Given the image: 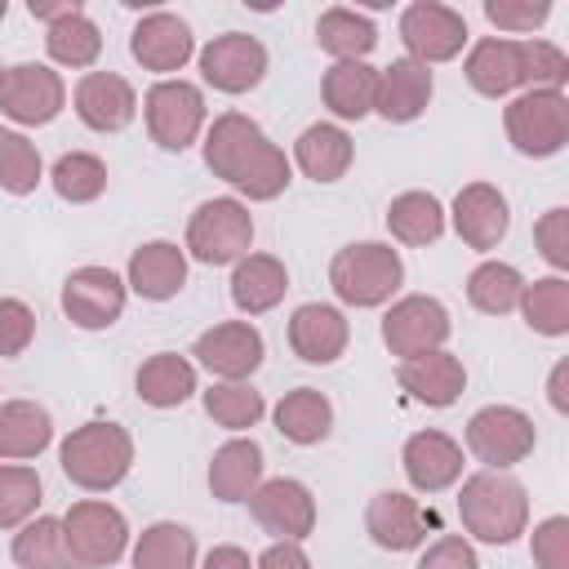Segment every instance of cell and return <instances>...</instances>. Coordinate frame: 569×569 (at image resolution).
I'll use <instances>...</instances> for the list:
<instances>
[{
    "mask_svg": "<svg viewBox=\"0 0 569 569\" xmlns=\"http://www.w3.org/2000/svg\"><path fill=\"white\" fill-rule=\"evenodd\" d=\"M204 164L213 178L236 187L244 200H276L284 196L293 164L289 156L267 138V129L244 111H222L204 129Z\"/></svg>",
    "mask_w": 569,
    "mask_h": 569,
    "instance_id": "1",
    "label": "cell"
},
{
    "mask_svg": "<svg viewBox=\"0 0 569 569\" xmlns=\"http://www.w3.org/2000/svg\"><path fill=\"white\" fill-rule=\"evenodd\" d=\"M458 516L476 542L507 547L529 529V493L507 471H476L458 489Z\"/></svg>",
    "mask_w": 569,
    "mask_h": 569,
    "instance_id": "2",
    "label": "cell"
},
{
    "mask_svg": "<svg viewBox=\"0 0 569 569\" xmlns=\"http://www.w3.org/2000/svg\"><path fill=\"white\" fill-rule=\"evenodd\" d=\"M58 462L76 489L107 493L133 467V436L120 422H84L58 445Z\"/></svg>",
    "mask_w": 569,
    "mask_h": 569,
    "instance_id": "3",
    "label": "cell"
},
{
    "mask_svg": "<svg viewBox=\"0 0 569 569\" xmlns=\"http://www.w3.org/2000/svg\"><path fill=\"white\" fill-rule=\"evenodd\" d=\"M329 284L338 293V302L369 311V307H387L396 298V289L405 284V262L391 244L382 240H356L342 244L329 262Z\"/></svg>",
    "mask_w": 569,
    "mask_h": 569,
    "instance_id": "4",
    "label": "cell"
},
{
    "mask_svg": "<svg viewBox=\"0 0 569 569\" xmlns=\"http://www.w3.org/2000/svg\"><path fill=\"white\" fill-rule=\"evenodd\" d=\"M196 262L204 267H236L253 249V213L236 196H213L200 200L196 213L187 218V244Z\"/></svg>",
    "mask_w": 569,
    "mask_h": 569,
    "instance_id": "5",
    "label": "cell"
},
{
    "mask_svg": "<svg viewBox=\"0 0 569 569\" xmlns=\"http://www.w3.org/2000/svg\"><path fill=\"white\" fill-rule=\"evenodd\" d=\"M507 142L529 156L547 160L569 142V93L565 89H520L502 111Z\"/></svg>",
    "mask_w": 569,
    "mask_h": 569,
    "instance_id": "6",
    "label": "cell"
},
{
    "mask_svg": "<svg viewBox=\"0 0 569 569\" xmlns=\"http://www.w3.org/2000/svg\"><path fill=\"white\" fill-rule=\"evenodd\" d=\"M467 453L476 462H485V471H511L516 462H525L538 445V427L525 409L516 405H485L467 418Z\"/></svg>",
    "mask_w": 569,
    "mask_h": 569,
    "instance_id": "7",
    "label": "cell"
},
{
    "mask_svg": "<svg viewBox=\"0 0 569 569\" xmlns=\"http://www.w3.org/2000/svg\"><path fill=\"white\" fill-rule=\"evenodd\" d=\"M62 538L80 569H107L129 547V520L107 498H80L62 511Z\"/></svg>",
    "mask_w": 569,
    "mask_h": 569,
    "instance_id": "8",
    "label": "cell"
},
{
    "mask_svg": "<svg viewBox=\"0 0 569 569\" xmlns=\"http://www.w3.org/2000/svg\"><path fill=\"white\" fill-rule=\"evenodd\" d=\"M142 120H147V133H151V142L160 151H187L204 129V93H200V84H191L182 76L156 80L142 93Z\"/></svg>",
    "mask_w": 569,
    "mask_h": 569,
    "instance_id": "9",
    "label": "cell"
},
{
    "mask_svg": "<svg viewBox=\"0 0 569 569\" xmlns=\"http://www.w3.org/2000/svg\"><path fill=\"white\" fill-rule=\"evenodd\" d=\"M471 31H467V18L440 0H413L405 13H400V44H405V58L431 67V62H453L462 49H467Z\"/></svg>",
    "mask_w": 569,
    "mask_h": 569,
    "instance_id": "10",
    "label": "cell"
},
{
    "mask_svg": "<svg viewBox=\"0 0 569 569\" xmlns=\"http://www.w3.org/2000/svg\"><path fill=\"white\" fill-rule=\"evenodd\" d=\"M67 107V84L53 67L44 62H13L0 71V111L22 124V129H40L49 120H58V111Z\"/></svg>",
    "mask_w": 569,
    "mask_h": 569,
    "instance_id": "11",
    "label": "cell"
},
{
    "mask_svg": "<svg viewBox=\"0 0 569 569\" xmlns=\"http://www.w3.org/2000/svg\"><path fill=\"white\" fill-rule=\"evenodd\" d=\"M449 311L440 298L431 293H405L387 307L382 316V342L396 360H413V356H427V351H440L445 338H449Z\"/></svg>",
    "mask_w": 569,
    "mask_h": 569,
    "instance_id": "12",
    "label": "cell"
},
{
    "mask_svg": "<svg viewBox=\"0 0 569 569\" xmlns=\"http://www.w3.org/2000/svg\"><path fill=\"white\" fill-rule=\"evenodd\" d=\"M196 62H200V80L209 89H218V93H249V89L262 84L271 58H267V44L258 36H249V31H222V36H213L196 53Z\"/></svg>",
    "mask_w": 569,
    "mask_h": 569,
    "instance_id": "13",
    "label": "cell"
},
{
    "mask_svg": "<svg viewBox=\"0 0 569 569\" xmlns=\"http://www.w3.org/2000/svg\"><path fill=\"white\" fill-rule=\"evenodd\" d=\"M249 516L276 542H307L316 533V498L293 476H271L249 493Z\"/></svg>",
    "mask_w": 569,
    "mask_h": 569,
    "instance_id": "14",
    "label": "cell"
},
{
    "mask_svg": "<svg viewBox=\"0 0 569 569\" xmlns=\"http://www.w3.org/2000/svg\"><path fill=\"white\" fill-rule=\"evenodd\" d=\"M62 316L76 329H111L124 316L129 284L111 267H76L62 280Z\"/></svg>",
    "mask_w": 569,
    "mask_h": 569,
    "instance_id": "15",
    "label": "cell"
},
{
    "mask_svg": "<svg viewBox=\"0 0 569 569\" xmlns=\"http://www.w3.org/2000/svg\"><path fill=\"white\" fill-rule=\"evenodd\" d=\"M191 356L218 382H249V373L267 356V342H262L258 325H249V320H222V325H213V329H204L196 338Z\"/></svg>",
    "mask_w": 569,
    "mask_h": 569,
    "instance_id": "16",
    "label": "cell"
},
{
    "mask_svg": "<svg viewBox=\"0 0 569 569\" xmlns=\"http://www.w3.org/2000/svg\"><path fill=\"white\" fill-rule=\"evenodd\" d=\"M129 53L142 71H156L160 80H169L173 71H182L196 58V36H191L187 18H178L169 9H151L129 31Z\"/></svg>",
    "mask_w": 569,
    "mask_h": 569,
    "instance_id": "17",
    "label": "cell"
},
{
    "mask_svg": "<svg viewBox=\"0 0 569 569\" xmlns=\"http://www.w3.org/2000/svg\"><path fill=\"white\" fill-rule=\"evenodd\" d=\"M76 116L93 133H120L138 116V89L116 71H84L71 89Z\"/></svg>",
    "mask_w": 569,
    "mask_h": 569,
    "instance_id": "18",
    "label": "cell"
},
{
    "mask_svg": "<svg viewBox=\"0 0 569 569\" xmlns=\"http://www.w3.org/2000/svg\"><path fill=\"white\" fill-rule=\"evenodd\" d=\"M365 529L382 551H413L427 542V529H436V516L422 511V502L413 493L382 489L365 507Z\"/></svg>",
    "mask_w": 569,
    "mask_h": 569,
    "instance_id": "19",
    "label": "cell"
},
{
    "mask_svg": "<svg viewBox=\"0 0 569 569\" xmlns=\"http://www.w3.org/2000/svg\"><path fill=\"white\" fill-rule=\"evenodd\" d=\"M449 218H453L458 240H462L467 249H480V253L498 249L502 236H507V227H511L507 196H502L493 182H467V187L453 196Z\"/></svg>",
    "mask_w": 569,
    "mask_h": 569,
    "instance_id": "20",
    "label": "cell"
},
{
    "mask_svg": "<svg viewBox=\"0 0 569 569\" xmlns=\"http://www.w3.org/2000/svg\"><path fill=\"white\" fill-rule=\"evenodd\" d=\"M400 467L418 493H440V489L462 480V445L436 427L413 431L400 449Z\"/></svg>",
    "mask_w": 569,
    "mask_h": 569,
    "instance_id": "21",
    "label": "cell"
},
{
    "mask_svg": "<svg viewBox=\"0 0 569 569\" xmlns=\"http://www.w3.org/2000/svg\"><path fill=\"white\" fill-rule=\"evenodd\" d=\"M351 342V320L333 302H302L289 316V347L307 365H333Z\"/></svg>",
    "mask_w": 569,
    "mask_h": 569,
    "instance_id": "22",
    "label": "cell"
},
{
    "mask_svg": "<svg viewBox=\"0 0 569 569\" xmlns=\"http://www.w3.org/2000/svg\"><path fill=\"white\" fill-rule=\"evenodd\" d=\"M462 76L480 98H511L516 89H525V49H520V40H507V36L476 40L467 49Z\"/></svg>",
    "mask_w": 569,
    "mask_h": 569,
    "instance_id": "23",
    "label": "cell"
},
{
    "mask_svg": "<svg viewBox=\"0 0 569 569\" xmlns=\"http://www.w3.org/2000/svg\"><path fill=\"white\" fill-rule=\"evenodd\" d=\"M436 93V76L431 67L413 62V58H396L391 67L378 71V93H373V111L387 124H409L431 107Z\"/></svg>",
    "mask_w": 569,
    "mask_h": 569,
    "instance_id": "24",
    "label": "cell"
},
{
    "mask_svg": "<svg viewBox=\"0 0 569 569\" xmlns=\"http://www.w3.org/2000/svg\"><path fill=\"white\" fill-rule=\"evenodd\" d=\"M124 284L147 298V302H169L182 293L187 284V249H178L173 240H147L129 253L124 267Z\"/></svg>",
    "mask_w": 569,
    "mask_h": 569,
    "instance_id": "25",
    "label": "cell"
},
{
    "mask_svg": "<svg viewBox=\"0 0 569 569\" xmlns=\"http://www.w3.org/2000/svg\"><path fill=\"white\" fill-rule=\"evenodd\" d=\"M396 382L427 409H449L462 391H467V365L453 356V351H427V356H413V360H400L396 365Z\"/></svg>",
    "mask_w": 569,
    "mask_h": 569,
    "instance_id": "26",
    "label": "cell"
},
{
    "mask_svg": "<svg viewBox=\"0 0 569 569\" xmlns=\"http://www.w3.org/2000/svg\"><path fill=\"white\" fill-rule=\"evenodd\" d=\"M262 445L253 436H236L213 449L209 458V493L218 502H249V493L262 485Z\"/></svg>",
    "mask_w": 569,
    "mask_h": 569,
    "instance_id": "27",
    "label": "cell"
},
{
    "mask_svg": "<svg viewBox=\"0 0 569 569\" xmlns=\"http://www.w3.org/2000/svg\"><path fill=\"white\" fill-rule=\"evenodd\" d=\"M351 160H356V142H351V133H347L342 124H333V120L307 124V129L298 133V142H293V164H298L311 182H338V178H347Z\"/></svg>",
    "mask_w": 569,
    "mask_h": 569,
    "instance_id": "28",
    "label": "cell"
},
{
    "mask_svg": "<svg viewBox=\"0 0 569 569\" xmlns=\"http://www.w3.org/2000/svg\"><path fill=\"white\" fill-rule=\"evenodd\" d=\"M289 293V271L276 253H244L231 267V302L244 316H262L271 307H280Z\"/></svg>",
    "mask_w": 569,
    "mask_h": 569,
    "instance_id": "29",
    "label": "cell"
},
{
    "mask_svg": "<svg viewBox=\"0 0 569 569\" xmlns=\"http://www.w3.org/2000/svg\"><path fill=\"white\" fill-rule=\"evenodd\" d=\"M53 445V413L40 400H0V458L27 462Z\"/></svg>",
    "mask_w": 569,
    "mask_h": 569,
    "instance_id": "30",
    "label": "cell"
},
{
    "mask_svg": "<svg viewBox=\"0 0 569 569\" xmlns=\"http://www.w3.org/2000/svg\"><path fill=\"white\" fill-rule=\"evenodd\" d=\"M133 391L142 405L151 409H178L196 396V365L178 351H156L138 365L133 373Z\"/></svg>",
    "mask_w": 569,
    "mask_h": 569,
    "instance_id": "31",
    "label": "cell"
},
{
    "mask_svg": "<svg viewBox=\"0 0 569 569\" xmlns=\"http://www.w3.org/2000/svg\"><path fill=\"white\" fill-rule=\"evenodd\" d=\"M316 44L333 58V62H365L378 44V27L369 13L347 9V4H329L316 18Z\"/></svg>",
    "mask_w": 569,
    "mask_h": 569,
    "instance_id": "32",
    "label": "cell"
},
{
    "mask_svg": "<svg viewBox=\"0 0 569 569\" xmlns=\"http://www.w3.org/2000/svg\"><path fill=\"white\" fill-rule=\"evenodd\" d=\"M276 418V431L289 440V445H320L329 431H333V405L325 391L316 387H293L276 400L271 409Z\"/></svg>",
    "mask_w": 569,
    "mask_h": 569,
    "instance_id": "33",
    "label": "cell"
},
{
    "mask_svg": "<svg viewBox=\"0 0 569 569\" xmlns=\"http://www.w3.org/2000/svg\"><path fill=\"white\" fill-rule=\"evenodd\" d=\"M378 67L369 62H333L320 80V98L338 120H365L373 111Z\"/></svg>",
    "mask_w": 569,
    "mask_h": 569,
    "instance_id": "34",
    "label": "cell"
},
{
    "mask_svg": "<svg viewBox=\"0 0 569 569\" xmlns=\"http://www.w3.org/2000/svg\"><path fill=\"white\" fill-rule=\"evenodd\" d=\"M387 231L400 244H413V249L436 244L445 236V204L431 191H400L387 204Z\"/></svg>",
    "mask_w": 569,
    "mask_h": 569,
    "instance_id": "35",
    "label": "cell"
},
{
    "mask_svg": "<svg viewBox=\"0 0 569 569\" xmlns=\"http://www.w3.org/2000/svg\"><path fill=\"white\" fill-rule=\"evenodd\" d=\"M13 565L18 569H80L62 538V516H31L13 533Z\"/></svg>",
    "mask_w": 569,
    "mask_h": 569,
    "instance_id": "36",
    "label": "cell"
},
{
    "mask_svg": "<svg viewBox=\"0 0 569 569\" xmlns=\"http://www.w3.org/2000/svg\"><path fill=\"white\" fill-rule=\"evenodd\" d=\"M133 569H196V533L178 520H156L133 542Z\"/></svg>",
    "mask_w": 569,
    "mask_h": 569,
    "instance_id": "37",
    "label": "cell"
},
{
    "mask_svg": "<svg viewBox=\"0 0 569 569\" xmlns=\"http://www.w3.org/2000/svg\"><path fill=\"white\" fill-rule=\"evenodd\" d=\"M520 316L533 333L542 338H565L569 333V280L565 276H542V280H525L520 289Z\"/></svg>",
    "mask_w": 569,
    "mask_h": 569,
    "instance_id": "38",
    "label": "cell"
},
{
    "mask_svg": "<svg viewBox=\"0 0 569 569\" xmlns=\"http://www.w3.org/2000/svg\"><path fill=\"white\" fill-rule=\"evenodd\" d=\"M44 49H49V58H53L58 67L84 71V67H93L98 53H102V31H98V22L80 9V13L58 18L53 27H44Z\"/></svg>",
    "mask_w": 569,
    "mask_h": 569,
    "instance_id": "39",
    "label": "cell"
},
{
    "mask_svg": "<svg viewBox=\"0 0 569 569\" xmlns=\"http://www.w3.org/2000/svg\"><path fill=\"white\" fill-rule=\"evenodd\" d=\"M520 289H525L520 267L498 262V258H485V262L467 276V302H471L476 311H485V316H507V311H516Z\"/></svg>",
    "mask_w": 569,
    "mask_h": 569,
    "instance_id": "40",
    "label": "cell"
},
{
    "mask_svg": "<svg viewBox=\"0 0 569 569\" xmlns=\"http://www.w3.org/2000/svg\"><path fill=\"white\" fill-rule=\"evenodd\" d=\"M49 182L67 204H93L107 191V164L93 151H62L53 160Z\"/></svg>",
    "mask_w": 569,
    "mask_h": 569,
    "instance_id": "41",
    "label": "cell"
},
{
    "mask_svg": "<svg viewBox=\"0 0 569 569\" xmlns=\"http://www.w3.org/2000/svg\"><path fill=\"white\" fill-rule=\"evenodd\" d=\"M200 400H204V413L227 431H249L267 413V400L253 382H213L209 391H200Z\"/></svg>",
    "mask_w": 569,
    "mask_h": 569,
    "instance_id": "42",
    "label": "cell"
},
{
    "mask_svg": "<svg viewBox=\"0 0 569 569\" xmlns=\"http://www.w3.org/2000/svg\"><path fill=\"white\" fill-rule=\"evenodd\" d=\"M44 485L27 462H0V529H22L40 511Z\"/></svg>",
    "mask_w": 569,
    "mask_h": 569,
    "instance_id": "43",
    "label": "cell"
},
{
    "mask_svg": "<svg viewBox=\"0 0 569 569\" xmlns=\"http://www.w3.org/2000/svg\"><path fill=\"white\" fill-rule=\"evenodd\" d=\"M44 178V164H40V151L27 133L18 129H0V191L9 196H31Z\"/></svg>",
    "mask_w": 569,
    "mask_h": 569,
    "instance_id": "44",
    "label": "cell"
},
{
    "mask_svg": "<svg viewBox=\"0 0 569 569\" xmlns=\"http://www.w3.org/2000/svg\"><path fill=\"white\" fill-rule=\"evenodd\" d=\"M525 49V89H565L569 84V58L551 40H520Z\"/></svg>",
    "mask_w": 569,
    "mask_h": 569,
    "instance_id": "45",
    "label": "cell"
},
{
    "mask_svg": "<svg viewBox=\"0 0 569 569\" xmlns=\"http://www.w3.org/2000/svg\"><path fill=\"white\" fill-rule=\"evenodd\" d=\"M485 18L507 40L511 36H529L551 18V0H485Z\"/></svg>",
    "mask_w": 569,
    "mask_h": 569,
    "instance_id": "46",
    "label": "cell"
},
{
    "mask_svg": "<svg viewBox=\"0 0 569 569\" xmlns=\"http://www.w3.org/2000/svg\"><path fill=\"white\" fill-rule=\"evenodd\" d=\"M533 244H538L542 262H547L556 276L569 271V209H565V204L547 209V213L533 222Z\"/></svg>",
    "mask_w": 569,
    "mask_h": 569,
    "instance_id": "47",
    "label": "cell"
},
{
    "mask_svg": "<svg viewBox=\"0 0 569 569\" xmlns=\"http://www.w3.org/2000/svg\"><path fill=\"white\" fill-rule=\"evenodd\" d=\"M533 565L538 569H569V516H547L533 525L529 538Z\"/></svg>",
    "mask_w": 569,
    "mask_h": 569,
    "instance_id": "48",
    "label": "cell"
},
{
    "mask_svg": "<svg viewBox=\"0 0 569 569\" xmlns=\"http://www.w3.org/2000/svg\"><path fill=\"white\" fill-rule=\"evenodd\" d=\"M36 338V311L22 298H0V360H13Z\"/></svg>",
    "mask_w": 569,
    "mask_h": 569,
    "instance_id": "49",
    "label": "cell"
},
{
    "mask_svg": "<svg viewBox=\"0 0 569 569\" xmlns=\"http://www.w3.org/2000/svg\"><path fill=\"white\" fill-rule=\"evenodd\" d=\"M418 569H480V560H476V547H471L467 538L445 533V538H436V542L422 551Z\"/></svg>",
    "mask_w": 569,
    "mask_h": 569,
    "instance_id": "50",
    "label": "cell"
},
{
    "mask_svg": "<svg viewBox=\"0 0 569 569\" xmlns=\"http://www.w3.org/2000/svg\"><path fill=\"white\" fill-rule=\"evenodd\" d=\"M253 569H311V560H307L302 542H271V547L253 560Z\"/></svg>",
    "mask_w": 569,
    "mask_h": 569,
    "instance_id": "51",
    "label": "cell"
},
{
    "mask_svg": "<svg viewBox=\"0 0 569 569\" xmlns=\"http://www.w3.org/2000/svg\"><path fill=\"white\" fill-rule=\"evenodd\" d=\"M200 569H253V560H249L244 547H236V542H218V547H209V556L200 560Z\"/></svg>",
    "mask_w": 569,
    "mask_h": 569,
    "instance_id": "52",
    "label": "cell"
},
{
    "mask_svg": "<svg viewBox=\"0 0 569 569\" xmlns=\"http://www.w3.org/2000/svg\"><path fill=\"white\" fill-rule=\"evenodd\" d=\"M84 4L80 0H27V13L36 18V22H44V27H53L58 18H67V13H80Z\"/></svg>",
    "mask_w": 569,
    "mask_h": 569,
    "instance_id": "53",
    "label": "cell"
},
{
    "mask_svg": "<svg viewBox=\"0 0 569 569\" xmlns=\"http://www.w3.org/2000/svg\"><path fill=\"white\" fill-rule=\"evenodd\" d=\"M565 378H569V360H556L551 378H547V400L556 413H569V391H565Z\"/></svg>",
    "mask_w": 569,
    "mask_h": 569,
    "instance_id": "54",
    "label": "cell"
},
{
    "mask_svg": "<svg viewBox=\"0 0 569 569\" xmlns=\"http://www.w3.org/2000/svg\"><path fill=\"white\" fill-rule=\"evenodd\" d=\"M4 13H9V4H4V0H0V22H4Z\"/></svg>",
    "mask_w": 569,
    "mask_h": 569,
    "instance_id": "55",
    "label": "cell"
},
{
    "mask_svg": "<svg viewBox=\"0 0 569 569\" xmlns=\"http://www.w3.org/2000/svg\"><path fill=\"white\" fill-rule=\"evenodd\" d=\"M0 71H4V67H0Z\"/></svg>",
    "mask_w": 569,
    "mask_h": 569,
    "instance_id": "56",
    "label": "cell"
}]
</instances>
